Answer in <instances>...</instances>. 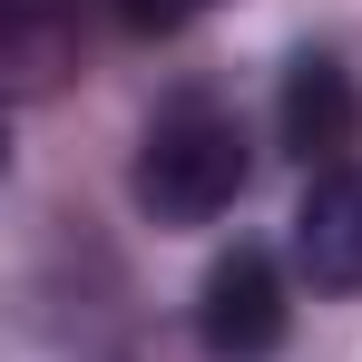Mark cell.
<instances>
[{"label":"cell","instance_id":"6da1fadb","mask_svg":"<svg viewBox=\"0 0 362 362\" xmlns=\"http://www.w3.org/2000/svg\"><path fill=\"white\" fill-rule=\"evenodd\" d=\"M245 118L216 88H177L137 137V206L157 226H216L245 196Z\"/></svg>","mask_w":362,"mask_h":362},{"label":"cell","instance_id":"7a4b0ae2","mask_svg":"<svg viewBox=\"0 0 362 362\" xmlns=\"http://www.w3.org/2000/svg\"><path fill=\"white\" fill-rule=\"evenodd\" d=\"M196 333L216 362H255L284 343V274L264 245H235L216 274H206V303H196Z\"/></svg>","mask_w":362,"mask_h":362},{"label":"cell","instance_id":"3957f363","mask_svg":"<svg viewBox=\"0 0 362 362\" xmlns=\"http://www.w3.org/2000/svg\"><path fill=\"white\" fill-rule=\"evenodd\" d=\"M294 264L313 294H362V167H323L294 216Z\"/></svg>","mask_w":362,"mask_h":362},{"label":"cell","instance_id":"277c9868","mask_svg":"<svg viewBox=\"0 0 362 362\" xmlns=\"http://www.w3.org/2000/svg\"><path fill=\"white\" fill-rule=\"evenodd\" d=\"M284 147L303 167H353V78L333 59H294L284 69Z\"/></svg>","mask_w":362,"mask_h":362},{"label":"cell","instance_id":"5b68a950","mask_svg":"<svg viewBox=\"0 0 362 362\" xmlns=\"http://www.w3.org/2000/svg\"><path fill=\"white\" fill-rule=\"evenodd\" d=\"M10 30H0V59H10V88L40 98L69 59H78V0H0Z\"/></svg>","mask_w":362,"mask_h":362},{"label":"cell","instance_id":"8992f818","mask_svg":"<svg viewBox=\"0 0 362 362\" xmlns=\"http://www.w3.org/2000/svg\"><path fill=\"white\" fill-rule=\"evenodd\" d=\"M127 30H186V20H206L216 0H108Z\"/></svg>","mask_w":362,"mask_h":362}]
</instances>
